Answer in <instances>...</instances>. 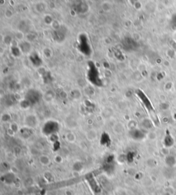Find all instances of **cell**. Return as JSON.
I'll list each match as a JSON object with an SVG mask.
<instances>
[{"label":"cell","mask_w":176,"mask_h":195,"mask_svg":"<svg viewBox=\"0 0 176 195\" xmlns=\"http://www.w3.org/2000/svg\"><path fill=\"white\" fill-rule=\"evenodd\" d=\"M41 99V95L39 91L35 90H30L28 91L26 96V99L29 104H35L39 101Z\"/></svg>","instance_id":"2"},{"label":"cell","mask_w":176,"mask_h":195,"mask_svg":"<svg viewBox=\"0 0 176 195\" xmlns=\"http://www.w3.org/2000/svg\"><path fill=\"white\" fill-rule=\"evenodd\" d=\"M59 126L57 122L48 121L47 122L43 127V132L46 135H52L58 132Z\"/></svg>","instance_id":"1"},{"label":"cell","mask_w":176,"mask_h":195,"mask_svg":"<svg viewBox=\"0 0 176 195\" xmlns=\"http://www.w3.org/2000/svg\"><path fill=\"white\" fill-rule=\"evenodd\" d=\"M132 137L134 138L135 140H140L145 138V133L139 129H134L132 132Z\"/></svg>","instance_id":"5"},{"label":"cell","mask_w":176,"mask_h":195,"mask_svg":"<svg viewBox=\"0 0 176 195\" xmlns=\"http://www.w3.org/2000/svg\"><path fill=\"white\" fill-rule=\"evenodd\" d=\"M164 162L167 167L173 168L176 165V158L173 156H171V155L167 156L166 157H165Z\"/></svg>","instance_id":"4"},{"label":"cell","mask_w":176,"mask_h":195,"mask_svg":"<svg viewBox=\"0 0 176 195\" xmlns=\"http://www.w3.org/2000/svg\"><path fill=\"white\" fill-rule=\"evenodd\" d=\"M175 145H176V137L175 138Z\"/></svg>","instance_id":"6"},{"label":"cell","mask_w":176,"mask_h":195,"mask_svg":"<svg viewBox=\"0 0 176 195\" xmlns=\"http://www.w3.org/2000/svg\"><path fill=\"white\" fill-rule=\"evenodd\" d=\"M164 145L166 148H171L175 145V138H173L169 133H167L163 140Z\"/></svg>","instance_id":"3"}]
</instances>
